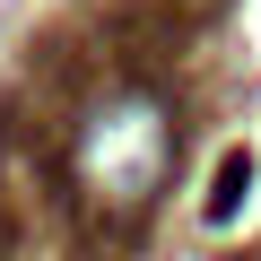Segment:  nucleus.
<instances>
[{"mask_svg": "<svg viewBox=\"0 0 261 261\" xmlns=\"http://www.w3.org/2000/svg\"><path fill=\"white\" fill-rule=\"evenodd\" d=\"M244 192H252V157H244V148H235V157H226V166H218V192H209V226H226V218H235V209H244Z\"/></svg>", "mask_w": 261, "mask_h": 261, "instance_id": "nucleus-1", "label": "nucleus"}]
</instances>
